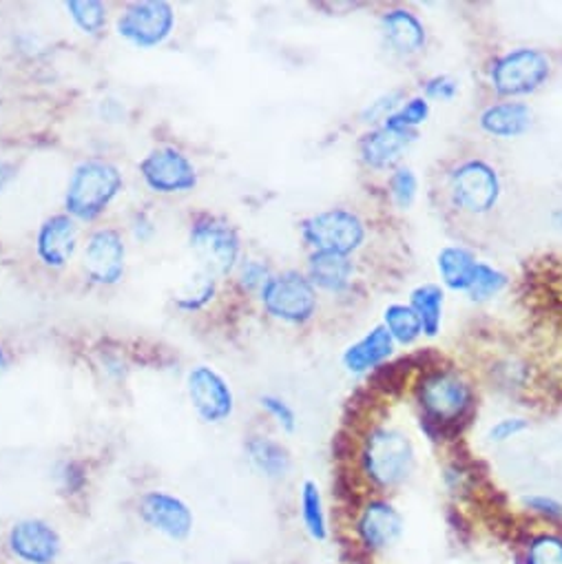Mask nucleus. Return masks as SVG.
I'll list each match as a JSON object with an SVG mask.
<instances>
[{"label": "nucleus", "instance_id": "obj_1", "mask_svg": "<svg viewBox=\"0 0 562 564\" xmlns=\"http://www.w3.org/2000/svg\"><path fill=\"white\" fill-rule=\"evenodd\" d=\"M419 449L414 436L386 419L366 421L350 443V476L357 494L395 498L417 476Z\"/></svg>", "mask_w": 562, "mask_h": 564}, {"label": "nucleus", "instance_id": "obj_2", "mask_svg": "<svg viewBox=\"0 0 562 564\" xmlns=\"http://www.w3.org/2000/svg\"><path fill=\"white\" fill-rule=\"evenodd\" d=\"M421 430L436 443L458 438L478 412L474 383L456 368H428L414 386Z\"/></svg>", "mask_w": 562, "mask_h": 564}, {"label": "nucleus", "instance_id": "obj_3", "mask_svg": "<svg viewBox=\"0 0 562 564\" xmlns=\"http://www.w3.org/2000/svg\"><path fill=\"white\" fill-rule=\"evenodd\" d=\"M344 533L364 564H381L406 538V516L390 496L355 494L346 511Z\"/></svg>", "mask_w": 562, "mask_h": 564}, {"label": "nucleus", "instance_id": "obj_4", "mask_svg": "<svg viewBox=\"0 0 562 564\" xmlns=\"http://www.w3.org/2000/svg\"><path fill=\"white\" fill-rule=\"evenodd\" d=\"M125 188L120 169L107 160L91 158L80 162L67 184L65 210L76 221H96Z\"/></svg>", "mask_w": 562, "mask_h": 564}, {"label": "nucleus", "instance_id": "obj_5", "mask_svg": "<svg viewBox=\"0 0 562 564\" xmlns=\"http://www.w3.org/2000/svg\"><path fill=\"white\" fill-rule=\"evenodd\" d=\"M445 188L452 208L469 217L489 215L502 195V182L496 166L483 158L456 162L447 173Z\"/></svg>", "mask_w": 562, "mask_h": 564}, {"label": "nucleus", "instance_id": "obj_6", "mask_svg": "<svg viewBox=\"0 0 562 564\" xmlns=\"http://www.w3.org/2000/svg\"><path fill=\"white\" fill-rule=\"evenodd\" d=\"M551 72L553 63L547 52L538 47H516L491 61L487 80L502 100H518L542 89Z\"/></svg>", "mask_w": 562, "mask_h": 564}, {"label": "nucleus", "instance_id": "obj_7", "mask_svg": "<svg viewBox=\"0 0 562 564\" xmlns=\"http://www.w3.org/2000/svg\"><path fill=\"white\" fill-rule=\"evenodd\" d=\"M259 302L272 319L289 326L309 324L320 308L317 289L311 284L306 272L300 270L272 272L259 293Z\"/></svg>", "mask_w": 562, "mask_h": 564}, {"label": "nucleus", "instance_id": "obj_8", "mask_svg": "<svg viewBox=\"0 0 562 564\" xmlns=\"http://www.w3.org/2000/svg\"><path fill=\"white\" fill-rule=\"evenodd\" d=\"M302 239L313 252H335L350 257L368 239V224L350 208H328L300 224Z\"/></svg>", "mask_w": 562, "mask_h": 564}, {"label": "nucleus", "instance_id": "obj_9", "mask_svg": "<svg viewBox=\"0 0 562 564\" xmlns=\"http://www.w3.org/2000/svg\"><path fill=\"white\" fill-rule=\"evenodd\" d=\"M188 246L202 270L215 279L228 276L239 265L241 241L226 219L213 215L197 217L188 230Z\"/></svg>", "mask_w": 562, "mask_h": 564}, {"label": "nucleus", "instance_id": "obj_10", "mask_svg": "<svg viewBox=\"0 0 562 564\" xmlns=\"http://www.w3.org/2000/svg\"><path fill=\"white\" fill-rule=\"evenodd\" d=\"M138 520L155 535L182 544L193 535L195 513L191 505L169 489H147L136 502Z\"/></svg>", "mask_w": 562, "mask_h": 564}, {"label": "nucleus", "instance_id": "obj_11", "mask_svg": "<svg viewBox=\"0 0 562 564\" xmlns=\"http://www.w3.org/2000/svg\"><path fill=\"white\" fill-rule=\"evenodd\" d=\"M63 551L58 527L41 516L19 518L6 533V553L17 564H58Z\"/></svg>", "mask_w": 562, "mask_h": 564}, {"label": "nucleus", "instance_id": "obj_12", "mask_svg": "<svg viewBox=\"0 0 562 564\" xmlns=\"http://www.w3.org/2000/svg\"><path fill=\"white\" fill-rule=\"evenodd\" d=\"M175 28V12L164 0L129 3L116 23V32L138 50H153L169 41Z\"/></svg>", "mask_w": 562, "mask_h": 564}, {"label": "nucleus", "instance_id": "obj_13", "mask_svg": "<svg viewBox=\"0 0 562 564\" xmlns=\"http://www.w3.org/2000/svg\"><path fill=\"white\" fill-rule=\"evenodd\" d=\"M186 394L193 412L206 425H221L235 414L233 388L208 366H195L186 375Z\"/></svg>", "mask_w": 562, "mask_h": 564}, {"label": "nucleus", "instance_id": "obj_14", "mask_svg": "<svg viewBox=\"0 0 562 564\" xmlns=\"http://www.w3.org/2000/svg\"><path fill=\"white\" fill-rule=\"evenodd\" d=\"M144 184L160 195L188 193L197 186L195 164L175 147L153 149L138 164Z\"/></svg>", "mask_w": 562, "mask_h": 564}, {"label": "nucleus", "instance_id": "obj_15", "mask_svg": "<svg viewBox=\"0 0 562 564\" xmlns=\"http://www.w3.org/2000/svg\"><path fill=\"white\" fill-rule=\"evenodd\" d=\"M83 263L87 276L98 286H116L125 276L127 265V246L118 230L98 228L89 235Z\"/></svg>", "mask_w": 562, "mask_h": 564}, {"label": "nucleus", "instance_id": "obj_16", "mask_svg": "<svg viewBox=\"0 0 562 564\" xmlns=\"http://www.w3.org/2000/svg\"><path fill=\"white\" fill-rule=\"evenodd\" d=\"M379 32L388 52L401 58L421 54L428 43V32L423 21L412 10H406V8L386 10L379 19Z\"/></svg>", "mask_w": 562, "mask_h": 564}, {"label": "nucleus", "instance_id": "obj_17", "mask_svg": "<svg viewBox=\"0 0 562 564\" xmlns=\"http://www.w3.org/2000/svg\"><path fill=\"white\" fill-rule=\"evenodd\" d=\"M78 248V224L67 213L47 217L36 232V254L52 268H65Z\"/></svg>", "mask_w": 562, "mask_h": 564}, {"label": "nucleus", "instance_id": "obj_18", "mask_svg": "<svg viewBox=\"0 0 562 564\" xmlns=\"http://www.w3.org/2000/svg\"><path fill=\"white\" fill-rule=\"evenodd\" d=\"M244 458L248 467L268 482H284L293 471L289 447L263 432L250 434L244 441Z\"/></svg>", "mask_w": 562, "mask_h": 564}, {"label": "nucleus", "instance_id": "obj_19", "mask_svg": "<svg viewBox=\"0 0 562 564\" xmlns=\"http://www.w3.org/2000/svg\"><path fill=\"white\" fill-rule=\"evenodd\" d=\"M417 142L412 131H395L386 127H375L359 140V158L370 171H395L401 158Z\"/></svg>", "mask_w": 562, "mask_h": 564}, {"label": "nucleus", "instance_id": "obj_20", "mask_svg": "<svg viewBox=\"0 0 562 564\" xmlns=\"http://www.w3.org/2000/svg\"><path fill=\"white\" fill-rule=\"evenodd\" d=\"M395 348H397V344H395L392 335L379 324L344 350L342 364H344L346 372H350L355 377L372 375L395 355Z\"/></svg>", "mask_w": 562, "mask_h": 564}, {"label": "nucleus", "instance_id": "obj_21", "mask_svg": "<svg viewBox=\"0 0 562 564\" xmlns=\"http://www.w3.org/2000/svg\"><path fill=\"white\" fill-rule=\"evenodd\" d=\"M533 124V111L520 100H498L487 105L478 116V127L483 133L498 140H514L525 135Z\"/></svg>", "mask_w": 562, "mask_h": 564}, {"label": "nucleus", "instance_id": "obj_22", "mask_svg": "<svg viewBox=\"0 0 562 564\" xmlns=\"http://www.w3.org/2000/svg\"><path fill=\"white\" fill-rule=\"evenodd\" d=\"M514 564H562V527L525 524L514 542Z\"/></svg>", "mask_w": 562, "mask_h": 564}, {"label": "nucleus", "instance_id": "obj_23", "mask_svg": "<svg viewBox=\"0 0 562 564\" xmlns=\"http://www.w3.org/2000/svg\"><path fill=\"white\" fill-rule=\"evenodd\" d=\"M306 276L317 291L331 295H344L350 291L355 279V261L335 252H311Z\"/></svg>", "mask_w": 562, "mask_h": 564}, {"label": "nucleus", "instance_id": "obj_24", "mask_svg": "<svg viewBox=\"0 0 562 564\" xmlns=\"http://www.w3.org/2000/svg\"><path fill=\"white\" fill-rule=\"evenodd\" d=\"M298 516L304 533L324 544L333 538V516L322 487L315 480H304L298 494Z\"/></svg>", "mask_w": 562, "mask_h": 564}, {"label": "nucleus", "instance_id": "obj_25", "mask_svg": "<svg viewBox=\"0 0 562 564\" xmlns=\"http://www.w3.org/2000/svg\"><path fill=\"white\" fill-rule=\"evenodd\" d=\"M478 259L465 246H445L436 257V268L441 274L443 286L454 293H467L472 279L476 274Z\"/></svg>", "mask_w": 562, "mask_h": 564}, {"label": "nucleus", "instance_id": "obj_26", "mask_svg": "<svg viewBox=\"0 0 562 564\" xmlns=\"http://www.w3.org/2000/svg\"><path fill=\"white\" fill-rule=\"evenodd\" d=\"M410 306L421 319L423 335L436 337L443 326L445 291L439 284H421L410 293Z\"/></svg>", "mask_w": 562, "mask_h": 564}, {"label": "nucleus", "instance_id": "obj_27", "mask_svg": "<svg viewBox=\"0 0 562 564\" xmlns=\"http://www.w3.org/2000/svg\"><path fill=\"white\" fill-rule=\"evenodd\" d=\"M381 326L392 335L395 344L399 346H412L423 337L421 319L410 304H390L383 311Z\"/></svg>", "mask_w": 562, "mask_h": 564}, {"label": "nucleus", "instance_id": "obj_28", "mask_svg": "<svg viewBox=\"0 0 562 564\" xmlns=\"http://www.w3.org/2000/svg\"><path fill=\"white\" fill-rule=\"evenodd\" d=\"M518 509L525 518V524L562 527V500L551 494H544V491L525 494L518 502Z\"/></svg>", "mask_w": 562, "mask_h": 564}, {"label": "nucleus", "instance_id": "obj_29", "mask_svg": "<svg viewBox=\"0 0 562 564\" xmlns=\"http://www.w3.org/2000/svg\"><path fill=\"white\" fill-rule=\"evenodd\" d=\"M507 284H509V276L502 270H498L496 265H489L485 261H478L476 274H474L465 295L474 304H485V302L494 300L496 295H500L507 289Z\"/></svg>", "mask_w": 562, "mask_h": 564}, {"label": "nucleus", "instance_id": "obj_30", "mask_svg": "<svg viewBox=\"0 0 562 564\" xmlns=\"http://www.w3.org/2000/svg\"><path fill=\"white\" fill-rule=\"evenodd\" d=\"M65 10L74 25L87 36H98L107 25V6L100 0H67Z\"/></svg>", "mask_w": 562, "mask_h": 564}, {"label": "nucleus", "instance_id": "obj_31", "mask_svg": "<svg viewBox=\"0 0 562 564\" xmlns=\"http://www.w3.org/2000/svg\"><path fill=\"white\" fill-rule=\"evenodd\" d=\"M430 113H432L430 100H425L423 96H412V98H406L401 102V107L390 118H386L383 124H379V127L417 133V129L428 122Z\"/></svg>", "mask_w": 562, "mask_h": 564}, {"label": "nucleus", "instance_id": "obj_32", "mask_svg": "<svg viewBox=\"0 0 562 564\" xmlns=\"http://www.w3.org/2000/svg\"><path fill=\"white\" fill-rule=\"evenodd\" d=\"M443 482H445L447 494L454 496L456 500L472 498L474 491L478 489L476 471H474L472 463H467L463 458H452L450 463H445V467H443Z\"/></svg>", "mask_w": 562, "mask_h": 564}, {"label": "nucleus", "instance_id": "obj_33", "mask_svg": "<svg viewBox=\"0 0 562 564\" xmlns=\"http://www.w3.org/2000/svg\"><path fill=\"white\" fill-rule=\"evenodd\" d=\"M388 193L399 210L412 208L419 197V177L410 166H397L388 177Z\"/></svg>", "mask_w": 562, "mask_h": 564}, {"label": "nucleus", "instance_id": "obj_34", "mask_svg": "<svg viewBox=\"0 0 562 564\" xmlns=\"http://www.w3.org/2000/svg\"><path fill=\"white\" fill-rule=\"evenodd\" d=\"M54 480H56V487L63 496L74 498V496L85 494V489L89 485V474H87V467L80 460L67 458V460H61L56 465Z\"/></svg>", "mask_w": 562, "mask_h": 564}, {"label": "nucleus", "instance_id": "obj_35", "mask_svg": "<svg viewBox=\"0 0 562 564\" xmlns=\"http://www.w3.org/2000/svg\"><path fill=\"white\" fill-rule=\"evenodd\" d=\"M217 293V279L206 274L204 270L193 279L191 284V291L180 295L177 297V308L180 311H186V313H195V311H202Z\"/></svg>", "mask_w": 562, "mask_h": 564}, {"label": "nucleus", "instance_id": "obj_36", "mask_svg": "<svg viewBox=\"0 0 562 564\" xmlns=\"http://www.w3.org/2000/svg\"><path fill=\"white\" fill-rule=\"evenodd\" d=\"M259 408L266 412V416L287 434H293L298 430V412L295 408L277 394H263L259 397Z\"/></svg>", "mask_w": 562, "mask_h": 564}, {"label": "nucleus", "instance_id": "obj_37", "mask_svg": "<svg viewBox=\"0 0 562 564\" xmlns=\"http://www.w3.org/2000/svg\"><path fill=\"white\" fill-rule=\"evenodd\" d=\"M531 427L529 419L518 416V414H509V416H500L496 419L489 427H487V441L491 445H507L511 441H516L518 436H522L527 430Z\"/></svg>", "mask_w": 562, "mask_h": 564}, {"label": "nucleus", "instance_id": "obj_38", "mask_svg": "<svg viewBox=\"0 0 562 564\" xmlns=\"http://www.w3.org/2000/svg\"><path fill=\"white\" fill-rule=\"evenodd\" d=\"M270 268L261 259H244L237 265V286L244 293H261L266 281L270 279Z\"/></svg>", "mask_w": 562, "mask_h": 564}, {"label": "nucleus", "instance_id": "obj_39", "mask_svg": "<svg viewBox=\"0 0 562 564\" xmlns=\"http://www.w3.org/2000/svg\"><path fill=\"white\" fill-rule=\"evenodd\" d=\"M403 94L401 91H390V94H383L379 96L377 100H372L364 111H361V120L368 122V124H383L386 118H390L403 102Z\"/></svg>", "mask_w": 562, "mask_h": 564}, {"label": "nucleus", "instance_id": "obj_40", "mask_svg": "<svg viewBox=\"0 0 562 564\" xmlns=\"http://www.w3.org/2000/svg\"><path fill=\"white\" fill-rule=\"evenodd\" d=\"M425 100H441V102H452L458 96V83L452 76H434L425 80L423 94Z\"/></svg>", "mask_w": 562, "mask_h": 564}, {"label": "nucleus", "instance_id": "obj_41", "mask_svg": "<svg viewBox=\"0 0 562 564\" xmlns=\"http://www.w3.org/2000/svg\"><path fill=\"white\" fill-rule=\"evenodd\" d=\"M153 232H155L153 221H151L144 213H142V215H136V221H133V235H136V239L147 241V239L153 237Z\"/></svg>", "mask_w": 562, "mask_h": 564}, {"label": "nucleus", "instance_id": "obj_42", "mask_svg": "<svg viewBox=\"0 0 562 564\" xmlns=\"http://www.w3.org/2000/svg\"><path fill=\"white\" fill-rule=\"evenodd\" d=\"M17 175H19V171L12 162L0 160V193H3L17 180Z\"/></svg>", "mask_w": 562, "mask_h": 564}, {"label": "nucleus", "instance_id": "obj_43", "mask_svg": "<svg viewBox=\"0 0 562 564\" xmlns=\"http://www.w3.org/2000/svg\"><path fill=\"white\" fill-rule=\"evenodd\" d=\"M8 370H10V357H8L6 348L0 346V381H3V377L8 375Z\"/></svg>", "mask_w": 562, "mask_h": 564}, {"label": "nucleus", "instance_id": "obj_44", "mask_svg": "<svg viewBox=\"0 0 562 564\" xmlns=\"http://www.w3.org/2000/svg\"><path fill=\"white\" fill-rule=\"evenodd\" d=\"M553 224H555L558 228H562V208H558V210L553 213Z\"/></svg>", "mask_w": 562, "mask_h": 564}, {"label": "nucleus", "instance_id": "obj_45", "mask_svg": "<svg viewBox=\"0 0 562 564\" xmlns=\"http://www.w3.org/2000/svg\"><path fill=\"white\" fill-rule=\"evenodd\" d=\"M116 564H140V562H136V560H120V562H116Z\"/></svg>", "mask_w": 562, "mask_h": 564}, {"label": "nucleus", "instance_id": "obj_46", "mask_svg": "<svg viewBox=\"0 0 562 564\" xmlns=\"http://www.w3.org/2000/svg\"><path fill=\"white\" fill-rule=\"evenodd\" d=\"M241 564H255V562H241Z\"/></svg>", "mask_w": 562, "mask_h": 564}, {"label": "nucleus", "instance_id": "obj_47", "mask_svg": "<svg viewBox=\"0 0 562 564\" xmlns=\"http://www.w3.org/2000/svg\"><path fill=\"white\" fill-rule=\"evenodd\" d=\"M331 564H339V562H331Z\"/></svg>", "mask_w": 562, "mask_h": 564}]
</instances>
